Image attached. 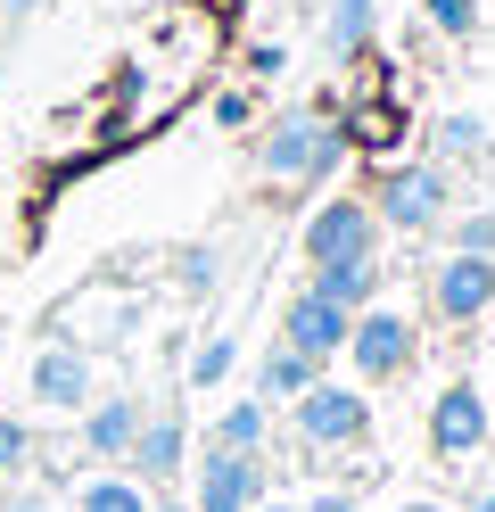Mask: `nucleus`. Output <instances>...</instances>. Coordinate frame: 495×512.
I'll return each instance as SVG.
<instances>
[{"mask_svg":"<svg viewBox=\"0 0 495 512\" xmlns=\"http://www.w3.org/2000/svg\"><path fill=\"white\" fill-rule=\"evenodd\" d=\"M347 157V124H330L322 108H281L256 141V166L273 182H330Z\"/></svg>","mask_w":495,"mask_h":512,"instance_id":"obj_1","label":"nucleus"},{"mask_svg":"<svg viewBox=\"0 0 495 512\" xmlns=\"http://www.w3.org/2000/svg\"><path fill=\"white\" fill-rule=\"evenodd\" d=\"M454 207V174L438 166V157H405V166H388L372 182V215H380V232H438Z\"/></svg>","mask_w":495,"mask_h":512,"instance_id":"obj_2","label":"nucleus"},{"mask_svg":"<svg viewBox=\"0 0 495 512\" xmlns=\"http://www.w3.org/2000/svg\"><path fill=\"white\" fill-rule=\"evenodd\" d=\"M297 413V438L314 446V455H355L363 438H372V405H363V389H347V380H314L306 397H289Z\"/></svg>","mask_w":495,"mask_h":512,"instance_id":"obj_3","label":"nucleus"},{"mask_svg":"<svg viewBox=\"0 0 495 512\" xmlns=\"http://www.w3.org/2000/svg\"><path fill=\"white\" fill-rule=\"evenodd\" d=\"M413 356H421V331H413V314H396V306H363L355 323H347V364H355V380H405L413 372Z\"/></svg>","mask_w":495,"mask_h":512,"instance_id":"obj_4","label":"nucleus"},{"mask_svg":"<svg viewBox=\"0 0 495 512\" xmlns=\"http://www.w3.org/2000/svg\"><path fill=\"white\" fill-rule=\"evenodd\" d=\"M363 256H380V215L372 199H322L306 215V265H363Z\"/></svg>","mask_w":495,"mask_h":512,"instance_id":"obj_5","label":"nucleus"},{"mask_svg":"<svg viewBox=\"0 0 495 512\" xmlns=\"http://www.w3.org/2000/svg\"><path fill=\"white\" fill-rule=\"evenodd\" d=\"M487 438H495V405L479 397V380H446V389H438V405H429V455L471 463Z\"/></svg>","mask_w":495,"mask_h":512,"instance_id":"obj_6","label":"nucleus"},{"mask_svg":"<svg viewBox=\"0 0 495 512\" xmlns=\"http://www.w3.org/2000/svg\"><path fill=\"white\" fill-rule=\"evenodd\" d=\"M264 455H231V446H207V455H198V504L190 512H256L264 496Z\"/></svg>","mask_w":495,"mask_h":512,"instance_id":"obj_7","label":"nucleus"},{"mask_svg":"<svg viewBox=\"0 0 495 512\" xmlns=\"http://www.w3.org/2000/svg\"><path fill=\"white\" fill-rule=\"evenodd\" d=\"M347 323H355V314L330 306L322 290H297V298L281 306V339L297 347V356H314L322 372H330V356H347Z\"/></svg>","mask_w":495,"mask_h":512,"instance_id":"obj_8","label":"nucleus"},{"mask_svg":"<svg viewBox=\"0 0 495 512\" xmlns=\"http://www.w3.org/2000/svg\"><path fill=\"white\" fill-rule=\"evenodd\" d=\"M429 306H438L446 323H479V314L495 306V256H454L446 248L438 281H429Z\"/></svg>","mask_w":495,"mask_h":512,"instance_id":"obj_9","label":"nucleus"},{"mask_svg":"<svg viewBox=\"0 0 495 512\" xmlns=\"http://www.w3.org/2000/svg\"><path fill=\"white\" fill-rule=\"evenodd\" d=\"M124 463H132V479H141V488H165V479L190 463V430H182V413H141V430H132Z\"/></svg>","mask_w":495,"mask_h":512,"instance_id":"obj_10","label":"nucleus"},{"mask_svg":"<svg viewBox=\"0 0 495 512\" xmlns=\"http://www.w3.org/2000/svg\"><path fill=\"white\" fill-rule=\"evenodd\" d=\"M33 397L58 405V413L91 405V356L83 347H42V356H33Z\"/></svg>","mask_w":495,"mask_h":512,"instance_id":"obj_11","label":"nucleus"},{"mask_svg":"<svg viewBox=\"0 0 495 512\" xmlns=\"http://www.w3.org/2000/svg\"><path fill=\"white\" fill-rule=\"evenodd\" d=\"M132 430H141V397H99V405H83V446H91L99 463H124Z\"/></svg>","mask_w":495,"mask_h":512,"instance_id":"obj_12","label":"nucleus"},{"mask_svg":"<svg viewBox=\"0 0 495 512\" xmlns=\"http://www.w3.org/2000/svg\"><path fill=\"white\" fill-rule=\"evenodd\" d=\"M314 380H322V364H314V356H297L289 339L256 356V397H264V405H289V397H306Z\"/></svg>","mask_w":495,"mask_h":512,"instance_id":"obj_13","label":"nucleus"},{"mask_svg":"<svg viewBox=\"0 0 495 512\" xmlns=\"http://www.w3.org/2000/svg\"><path fill=\"white\" fill-rule=\"evenodd\" d=\"M372 34H380V0H330V25H322L330 58H363Z\"/></svg>","mask_w":495,"mask_h":512,"instance_id":"obj_14","label":"nucleus"},{"mask_svg":"<svg viewBox=\"0 0 495 512\" xmlns=\"http://www.w3.org/2000/svg\"><path fill=\"white\" fill-rule=\"evenodd\" d=\"M429 149H438L446 174H454V166H479V157H487V124H479L471 108H454V116L429 124Z\"/></svg>","mask_w":495,"mask_h":512,"instance_id":"obj_15","label":"nucleus"},{"mask_svg":"<svg viewBox=\"0 0 495 512\" xmlns=\"http://www.w3.org/2000/svg\"><path fill=\"white\" fill-rule=\"evenodd\" d=\"M306 290H322L330 306H347V314H363V306L380 298V256H363V265H322V273L306 281Z\"/></svg>","mask_w":495,"mask_h":512,"instance_id":"obj_16","label":"nucleus"},{"mask_svg":"<svg viewBox=\"0 0 495 512\" xmlns=\"http://www.w3.org/2000/svg\"><path fill=\"white\" fill-rule=\"evenodd\" d=\"M264 397H240V405H223L215 422H207V446H231V455H264Z\"/></svg>","mask_w":495,"mask_h":512,"instance_id":"obj_17","label":"nucleus"},{"mask_svg":"<svg viewBox=\"0 0 495 512\" xmlns=\"http://www.w3.org/2000/svg\"><path fill=\"white\" fill-rule=\"evenodd\" d=\"M75 512H149V488L132 471H108V479H91V488L75 496Z\"/></svg>","mask_w":495,"mask_h":512,"instance_id":"obj_18","label":"nucleus"},{"mask_svg":"<svg viewBox=\"0 0 495 512\" xmlns=\"http://www.w3.org/2000/svg\"><path fill=\"white\" fill-rule=\"evenodd\" d=\"M446 248H454V256H495V207L454 215V223H446Z\"/></svg>","mask_w":495,"mask_h":512,"instance_id":"obj_19","label":"nucleus"},{"mask_svg":"<svg viewBox=\"0 0 495 512\" xmlns=\"http://www.w3.org/2000/svg\"><path fill=\"white\" fill-rule=\"evenodd\" d=\"M429 25H438L446 42H471L479 34V0H429Z\"/></svg>","mask_w":495,"mask_h":512,"instance_id":"obj_20","label":"nucleus"},{"mask_svg":"<svg viewBox=\"0 0 495 512\" xmlns=\"http://www.w3.org/2000/svg\"><path fill=\"white\" fill-rule=\"evenodd\" d=\"M231 356H240L231 339H207V347L190 356V389H215V380H231Z\"/></svg>","mask_w":495,"mask_h":512,"instance_id":"obj_21","label":"nucleus"},{"mask_svg":"<svg viewBox=\"0 0 495 512\" xmlns=\"http://www.w3.org/2000/svg\"><path fill=\"white\" fill-rule=\"evenodd\" d=\"M25 463H33V430L25 422H0V479L25 471Z\"/></svg>","mask_w":495,"mask_h":512,"instance_id":"obj_22","label":"nucleus"},{"mask_svg":"<svg viewBox=\"0 0 495 512\" xmlns=\"http://www.w3.org/2000/svg\"><path fill=\"white\" fill-rule=\"evenodd\" d=\"M248 116H256V100H248V91H223V100H215V124H223V133H240Z\"/></svg>","mask_w":495,"mask_h":512,"instance_id":"obj_23","label":"nucleus"},{"mask_svg":"<svg viewBox=\"0 0 495 512\" xmlns=\"http://www.w3.org/2000/svg\"><path fill=\"white\" fill-rule=\"evenodd\" d=\"M182 281H190V290H207V281H215V248H190L182 256Z\"/></svg>","mask_w":495,"mask_h":512,"instance_id":"obj_24","label":"nucleus"},{"mask_svg":"<svg viewBox=\"0 0 495 512\" xmlns=\"http://www.w3.org/2000/svg\"><path fill=\"white\" fill-rule=\"evenodd\" d=\"M281 67H289L281 42H256V50H248V75H281Z\"/></svg>","mask_w":495,"mask_h":512,"instance_id":"obj_25","label":"nucleus"},{"mask_svg":"<svg viewBox=\"0 0 495 512\" xmlns=\"http://www.w3.org/2000/svg\"><path fill=\"white\" fill-rule=\"evenodd\" d=\"M297 512H355V496H339V488H322V496H306Z\"/></svg>","mask_w":495,"mask_h":512,"instance_id":"obj_26","label":"nucleus"},{"mask_svg":"<svg viewBox=\"0 0 495 512\" xmlns=\"http://www.w3.org/2000/svg\"><path fill=\"white\" fill-rule=\"evenodd\" d=\"M396 512H454V504H438V496H405Z\"/></svg>","mask_w":495,"mask_h":512,"instance_id":"obj_27","label":"nucleus"},{"mask_svg":"<svg viewBox=\"0 0 495 512\" xmlns=\"http://www.w3.org/2000/svg\"><path fill=\"white\" fill-rule=\"evenodd\" d=\"M462 512H495V488H471V496H462Z\"/></svg>","mask_w":495,"mask_h":512,"instance_id":"obj_28","label":"nucleus"},{"mask_svg":"<svg viewBox=\"0 0 495 512\" xmlns=\"http://www.w3.org/2000/svg\"><path fill=\"white\" fill-rule=\"evenodd\" d=\"M0 512H50V504H33V496H9V504H0Z\"/></svg>","mask_w":495,"mask_h":512,"instance_id":"obj_29","label":"nucleus"},{"mask_svg":"<svg viewBox=\"0 0 495 512\" xmlns=\"http://www.w3.org/2000/svg\"><path fill=\"white\" fill-rule=\"evenodd\" d=\"M256 512H297V504H273V496H264V504H256Z\"/></svg>","mask_w":495,"mask_h":512,"instance_id":"obj_30","label":"nucleus"},{"mask_svg":"<svg viewBox=\"0 0 495 512\" xmlns=\"http://www.w3.org/2000/svg\"><path fill=\"white\" fill-rule=\"evenodd\" d=\"M149 512H190V504H149Z\"/></svg>","mask_w":495,"mask_h":512,"instance_id":"obj_31","label":"nucleus"}]
</instances>
